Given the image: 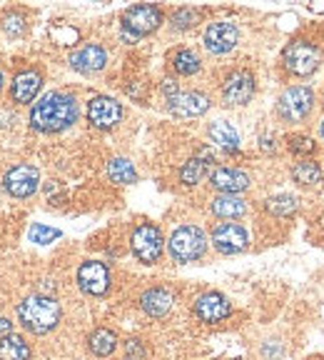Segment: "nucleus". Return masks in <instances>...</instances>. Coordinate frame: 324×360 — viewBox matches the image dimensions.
<instances>
[{
  "mask_svg": "<svg viewBox=\"0 0 324 360\" xmlns=\"http://www.w3.org/2000/svg\"><path fill=\"white\" fill-rule=\"evenodd\" d=\"M0 90H3V73H0Z\"/></svg>",
  "mask_w": 324,
  "mask_h": 360,
  "instance_id": "obj_35",
  "label": "nucleus"
},
{
  "mask_svg": "<svg viewBox=\"0 0 324 360\" xmlns=\"http://www.w3.org/2000/svg\"><path fill=\"white\" fill-rule=\"evenodd\" d=\"M212 245L222 255H235L250 245V236L240 223H220L212 231Z\"/></svg>",
  "mask_w": 324,
  "mask_h": 360,
  "instance_id": "obj_13",
  "label": "nucleus"
},
{
  "mask_svg": "<svg viewBox=\"0 0 324 360\" xmlns=\"http://www.w3.org/2000/svg\"><path fill=\"white\" fill-rule=\"evenodd\" d=\"M264 208H267V213L285 218V215H292L297 210V198L295 195H285V193H282V195L269 198V200L264 202Z\"/></svg>",
  "mask_w": 324,
  "mask_h": 360,
  "instance_id": "obj_28",
  "label": "nucleus"
},
{
  "mask_svg": "<svg viewBox=\"0 0 324 360\" xmlns=\"http://www.w3.org/2000/svg\"><path fill=\"white\" fill-rule=\"evenodd\" d=\"M107 175L118 186H130V183L137 180V170H135V165L130 163L128 158H112L107 163Z\"/></svg>",
  "mask_w": 324,
  "mask_h": 360,
  "instance_id": "obj_24",
  "label": "nucleus"
},
{
  "mask_svg": "<svg viewBox=\"0 0 324 360\" xmlns=\"http://www.w3.org/2000/svg\"><path fill=\"white\" fill-rule=\"evenodd\" d=\"M40 186V173L35 165H15L3 175V188L11 193L13 198H30Z\"/></svg>",
  "mask_w": 324,
  "mask_h": 360,
  "instance_id": "obj_9",
  "label": "nucleus"
},
{
  "mask_svg": "<svg viewBox=\"0 0 324 360\" xmlns=\"http://www.w3.org/2000/svg\"><path fill=\"white\" fill-rule=\"evenodd\" d=\"M282 60H285V68L290 73L299 75V78H307L322 63V53H319L317 45H312L309 40H295L285 48L282 53Z\"/></svg>",
  "mask_w": 324,
  "mask_h": 360,
  "instance_id": "obj_4",
  "label": "nucleus"
},
{
  "mask_svg": "<svg viewBox=\"0 0 324 360\" xmlns=\"http://www.w3.org/2000/svg\"><path fill=\"white\" fill-rule=\"evenodd\" d=\"M130 245H133L135 258L145 265H152L160 260L162 250H165V240H162V233L157 225L142 223L135 228L133 238H130Z\"/></svg>",
  "mask_w": 324,
  "mask_h": 360,
  "instance_id": "obj_5",
  "label": "nucleus"
},
{
  "mask_svg": "<svg viewBox=\"0 0 324 360\" xmlns=\"http://www.w3.org/2000/svg\"><path fill=\"white\" fill-rule=\"evenodd\" d=\"M3 28H6V33H11V35H20L22 30H25V20H22L20 15H11V18H6Z\"/></svg>",
  "mask_w": 324,
  "mask_h": 360,
  "instance_id": "obj_32",
  "label": "nucleus"
},
{
  "mask_svg": "<svg viewBox=\"0 0 324 360\" xmlns=\"http://www.w3.org/2000/svg\"><path fill=\"white\" fill-rule=\"evenodd\" d=\"M210 163H212V155H210L207 150H202L200 155L190 158V160L182 165V170H180V180H182V186H197V183L205 178Z\"/></svg>",
  "mask_w": 324,
  "mask_h": 360,
  "instance_id": "obj_20",
  "label": "nucleus"
},
{
  "mask_svg": "<svg viewBox=\"0 0 324 360\" xmlns=\"http://www.w3.org/2000/svg\"><path fill=\"white\" fill-rule=\"evenodd\" d=\"M314 103V93L307 88V85H292L277 101V112H280L282 120H290V123H297L309 115Z\"/></svg>",
  "mask_w": 324,
  "mask_h": 360,
  "instance_id": "obj_7",
  "label": "nucleus"
},
{
  "mask_svg": "<svg viewBox=\"0 0 324 360\" xmlns=\"http://www.w3.org/2000/svg\"><path fill=\"white\" fill-rule=\"evenodd\" d=\"M88 348H90V353L97 355V358H107V355H112L115 348H118V335H115L110 328H97V330L90 333Z\"/></svg>",
  "mask_w": 324,
  "mask_h": 360,
  "instance_id": "obj_21",
  "label": "nucleus"
},
{
  "mask_svg": "<svg viewBox=\"0 0 324 360\" xmlns=\"http://www.w3.org/2000/svg\"><path fill=\"white\" fill-rule=\"evenodd\" d=\"M78 285L85 295L100 298L110 290V268L100 260H85L78 268Z\"/></svg>",
  "mask_w": 324,
  "mask_h": 360,
  "instance_id": "obj_8",
  "label": "nucleus"
},
{
  "mask_svg": "<svg viewBox=\"0 0 324 360\" xmlns=\"http://www.w3.org/2000/svg\"><path fill=\"white\" fill-rule=\"evenodd\" d=\"M125 360H133V358H125Z\"/></svg>",
  "mask_w": 324,
  "mask_h": 360,
  "instance_id": "obj_36",
  "label": "nucleus"
},
{
  "mask_svg": "<svg viewBox=\"0 0 324 360\" xmlns=\"http://www.w3.org/2000/svg\"><path fill=\"white\" fill-rule=\"evenodd\" d=\"M78 120V103L73 96L53 90L30 108V128L38 133H60Z\"/></svg>",
  "mask_w": 324,
  "mask_h": 360,
  "instance_id": "obj_1",
  "label": "nucleus"
},
{
  "mask_svg": "<svg viewBox=\"0 0 324 360\" xmlns=\"http://www.w3.org/2000/svg\"><path fill=\"white\" fill-rule=\"evenodd\" d=\"M140 308L145 310L150 318H162L173 308V292L165 288H150L140 295Z\"/></svg>",
  "mask_w": 324,
  "mask_h": 360,
  "instance_id": "obj_19",
  "label": "nucleus"
},
{
  "mask_svg": "<svg viewBox=\"0 0 324 360\" xmlns=\"http://www.w3.org/2000/svg\"><path fill=\"white\" fill-rule=\"evenodd\" d=\"M195 315L207 326H215V323L227 321L229 315H232V305H229V300L224 298L222 292L210 290L202 292L200 298L195 300Z\"/></svg>",
  "mask_w": 324,
  "mask_h": 360,
  "instance_id": "obj_12",
  "label": "nucleus"
},
{
  "mask_svg": "<svg viewBox=\"0 0 324 360\" xmlns=\"http://www.w3.org/2000/svg\"><path fill=\"white\" fill-rule=\"evenodd\" d=\"M292 178L299 186H317V183H322V168L314 160H302L292 168Z\"/></svg>",
  "mask_w": 324,
  "mask_h": 360,
  "instance_id": "obj_27",
  "label": "nucleus"
},
{
  "mask_svg": "<svg viewBox=\"0 0 324 360\" xmlns=\"http://www.w3.org/2000/svg\"><path fill=\"white\" fill-rule=\"evenodd\" d=\"M60 315V303L53 295H28L22 303H18V321L33 335H45L55 330Z\"/></svg>",
  "mask_w": 324,
  "mask_h": 360,
  "instance_id": "obj_2",
  "label": "nucleus"
},
{
  "mask_svg": "<svg viewBox=\"0 0 324 360\" xmlns=\"http://www.w3.org/2000/svg\"><path fill=\"white\" fill-rule=\"evenodd\" d=\"M43 88V75L38 70H22L13 78V85H11V96L15 103L20 105H28V103L35 101V96L40 93Z\"/></svg>",
  "mask_w": 324,
  "mask_h": 360,
  "instance_id": "obj_17",
  "label": "nucleus"
},
{
  "mask_svg": "<svg viewBox=\"0 0 324 360\" xmlns=\"http://www.w3.org/2000/svg\"><path fill=\"white\" fill-rule=\"evenodd\" d=\"M168 250L177 263H192L207 253V236L197 225H180L170 236Z\"/></svg>",
  "mask_w": 324,
  "mask_h": 360,
  "instance_id": "obj_3",
  "label": "nucleus"
},
{
  "mask_svg": "<svg viewBox=\"0 0 324 360\" xmlns=\"http://www.w3.org/2000/svg\"><path fill=\"white\" fill-rule=\"evenodd\" d=\"M212 213L217 218H227V220L242 218L247 213V202L240 195H217L212 200Z\"/></svg>",
  "mask_w": 324,
  "mask_h": 360,
  "instance_id": "obj_22",
  "label": "nucleus"
},
{
  "mask_svg": "<svg viewBox=\"0 0 324 360\" xmlns=\"http://www.w3.org/2000/svg\"><path fill=\"white\" fill-rule=\"evenodd\" d=\"M287 143H290V150L297 153V155H309V153H314V141L307 138V135H290Z\"/></svg>",
  "mask_w": 324,
  "mask_h": 360,
  "instance_id": "obj_30",
  "label": "nucleus"
},
{
  "mask_svg": "<svg viewBox=\"0 0 324 360\" xmlns=\"http://www.w3.org/2000/svg\"><path fill=\"white\" fill-rule=\"evenodd\" d=\"M237 40H240V30H237L235 22L220 20V22H212V25L205 30V48L210 53H215V56L229 53L237 45Z\"/></svg>",
  "mask_w": 324,
  "mask_h": 360,
  "instance_id": "obj_14",
  "label": "nucleus"
},
{
  "mask_svg": "<svg viewBox=\"0 0 324 360\" xmlns=\"http://www.w3.org/2000/svg\"><path fill=\"white\" fill-rule=\"evenodd\" d=\"M8 335H13V323L8 321V318H3V315H0V343H3Z\"/></svg>",
  "mask_w": 324,
  "mask_h": 360,
  "instance_id": "obj_33",
  "label": "nucleus"
},
{
  "mask_svg": "<svg viewBox=\"0 0 324 360\" xmlns=\"http://www.w3.org/2000/svg\"><path fill=\"white\" fill-rule=\"evenodd\" d=\"M60 236L62 233L58 231V228H48V225H43V223H33L28 231L30 243H38V245H48V243L58 240Z\"/></svg>",
  "mask_w": 324,
  "mask_h": 360,
  "instance_id": "obj_29",
  "label": "nucleus"
},
{
  "mask_svg": "<svg viewBox=\"0 0 324 360\" xmlns=\"http://www.w3.org/2000/svg\"><path fill=\"white\" fill-rule=\"evenodd\" d=\"M88 120L93 128L110 130L123 120V105H120L115 98L95 96L88 103Z\"/></svg>",
  "mask_w": 324,
  "mask_h": 360,
  "instance_id": "obj_10",
  "label": "nucleus"
},
{
  "mask_svg": "<svg viewBox=\"0 0 324 360\" xmlns=\"http://www.w3.org/2000/svg\"><path fill=\"white\" fill-rule=\"evenodd\" d=\"M105 63H107V53L95 43L83 45L80 51H75L73 56H70V65H73L78 73H97V70L105 68Z\"/></svg>",
  "mask_w": 324,
  "mask_h": 360,
  "instance_id": "obj_18",
  "label": "nucleus"
},
{
  "mask_svg": "<svg viewBox=\"0 0 324 360\" xmlns=\"http://www.w3.org/2000/svg\"><path fill=\"white\" fill-rule=\"evenodd\" d=\"M195 20H197L195 11H190V8H180V11H175V15H173V28L187 30L195 25Z\"/></svg>",
  "mask_w": 324,
  "mask_h": 360,
  "instance_id": "obj_31",
  "label": "nucleus"
},
{
  "mask_svg": "<svg viewBox=\"0 0 324 360\" xmlns=\"http://www.w3.org/2000/svg\"><path fill=\"white\" fill-rule=\"evenodd\" d=\"M170 112L177 118H200L210 110V98L200 90H187V93H177V96L168 98Z\"/></svg>",
  "mask_w": 324,
  "mask_h": 360,
  "instance_id": "obj_15",
  "label": "nucleus"
},
{
  "mask_svg": "<svg viewBox=\"0 0 324 360\" xmlns=\"http://www.w3.org/2000/svg\"><path fill=\"white\" fill-rule=\"evenodd\" d=\"M162 22V11L155 6H133L123 15V35L128 40H137L147 33H155Z\"/></svg>",
  "mask_w": 324,
  "mask_h": 360,
  "instance_id": "obj_6",
  "label": "nucleus"
},
{
  "mask_svg": "<svg viewBox=\"0 0 324 360\" xmlns=\"http://www.w3.org/2000/svg\"><path fill=\"white\" fill-rule=\"evenodd\" d=\"M210 183L222 195H240L242 191L250 188V175L240 168H217L210 175Z\"/></svg>",
  "mask_w": 324,
  "mask_h": 360,
  "instance_id": "obj_16",
  "label": "nucleus"
},
{
  "mask_svg": "<svg viewBox=\"0 0 324 360\" xmlns=\"http://www.w3.org/2000/svg\"><path fill=\"white\" fill-rule=\"evenodd\" d=\"M0 360H30V345L22 335H8L0 343Z\"/></svg>",
  "mask_w": 324,
  "mask_h": 360,
  "instance_id": "obj_25",
  "label": "nucleus"
},
{
  "mask_svg": "<svg viewBox=\"0 0 324 360\" xmlns=\"http://www.w3.org/2000/svg\"><path fill=\"white\" fill-rule=\"evenodd\" d=\"M173 68H175V73H180V75H195L202 68V63L195 51H190V48H180V51L173 56Z\"/></svg>",
  "mask_w": 324,
  "mask_h": 360,
  "instance_id": "obj_26",
  "label": "nucleus"
},
{
  "mask_svg": "<svg viewBox=\"0 0 324 360\" xmlns=\"http://www.w3.org/2000/svg\"><path fill=\"white\" fill-rule=\"evenodd\" d=\"M319 133H322V138H324V120H322V125H319Z\"/></svg>",
  "mask_w": 324,
  "mask_h": 360,
  "instance_id": "obj_34",
  "label": "nucleus"
},
{
  "mask_svg": "<svg viewBox=\"0 0 324 360\" xmlns=\"http://www.w3.org/2000/svg\"><path fill=\"white\" fill-rule=\"evenodd\" d=\"M207 133H210V138H212L220 148H224V150H237V148H240V133H237L235 125H229L227 120H215Z\"/></svg>",
  "mask_w": 324,
  "mask_h": 360,
  "instance_id": "obj_23",
  "label": "nucleus"
},
{
  "mask_svg": "<svg viewBox=\"0 0 324 360\" xmlns=\"http://www.w3.org/2000/svg\"><path fill=\"white\" fill-rule=\"evenodd\" d=\"M255 75L250 70H235L222 83V98L227 105H247L255 96Z\"/></svg>",
  "mask_w": 324,
  "mask_h": 360,
  "instance_id": "obj_11",
  "label": "nucleus"
}]
</instances>
